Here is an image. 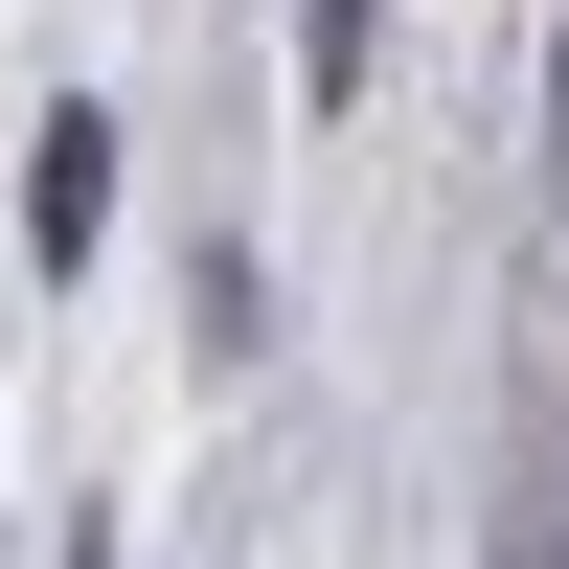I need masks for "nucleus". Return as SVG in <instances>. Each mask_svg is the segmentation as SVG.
<instances>
[{"label":"nucleus","mask_w":569,"mask_h":569,"mask_svg":"<svg viewBox=\"0 0 569 569\" xmlns=\"http://www.w3.org/2000/svg\"><path fill=\"white\" fill-rule=\"evenodd\" d=\"M547 91H569V46H547Z\"/></svg>","instance_id":"nucleus-3"},{"label":"nucleus","mask_w":569,"mask_h":569,"mask_svg":"<svg viewBox=\"0 0 569 569\" xmlns=\"http://www.w3.org/2000/svg\"><path fill=\"white\" fill-rule=\"evenodd\" d=\"M114 251V114H46L23 137V273H91Z\"/></svg>","instance_id":"nucleus-1"},{"label":"nucleus","mask_w":569,"mask_h":569,"mask_svg":"<svg viewBox=\"0 0 569 569\" xmlns=\"http://www.w3.org/2000/svg\"><path fill=\"white\" fill-rule=\"evenodd\" d=\"M365 46H388V0H297V69L319 91H365Z\"/></svg>","instance_id":"nucleus-2"}]
</instances>
